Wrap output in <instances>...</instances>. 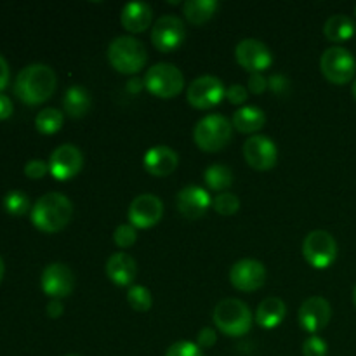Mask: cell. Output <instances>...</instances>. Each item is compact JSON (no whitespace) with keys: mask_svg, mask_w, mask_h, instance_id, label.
I'll list each match as a JSON object with an SVG mask.
<instances>
[{"mask_svg":"<svg viewBox=\"0 0 356 356\" xmlns=\"http://www.w3.org/2000/svg\"><path fill=\"white\" fill-rule=\"evenodd\" d=\"M58 79L51 66L35 63L28 65L17 73L16 83H14V94L23 103L35 106V104L45 103L52 94L56 92Z\"/></svg>","mask_w":356,"mask_h":356,"instance_id":"6da1fadb","label":"cell"},{"mask_svg":"<svg viewBox=\"0 0 356 356\" xmlns=\"http://www.w3.org/2000/svg\"><path fill=\"white\" fill-rule=\"evenodd\" d=\"M73 204L61 193H47L35 202L31 209V222L44 233H58L70 225Z\"/></svg>","mask_w":356,"mask_h":356,"instance_id":"7a4b0ae2","label":"cell"},{"mask_svg":"<svg viewBox=\"0 0 356 356\" xmlns=\"http://www.w3.org/2000/svg\"><path fill=\"white\" fill-rule=\"evenodd\" d=\"M108 61L118 73L134 75L146 66L148 52L138 38L122 35L115 38L108 47Z\"/></svg>","mask_w":356,"mask_h":356,"instance_id":"3957f363","label":"cell"},{"mask_svg":"<svg viewBox=\"0 0 356 356\" xmlns=\"http://www.w3.org/2000/svg\"><path fill=\"white\" fill-rule=\"evenodd\" d=\"M214 325L228 337H242L252 327V313L243 301L235 298L222 299L214 308Z\"/></svg>","mask_w":356,"mask_h":356,"instance_id":"277c9868","label":"cell"},{"mask_svg":"<svg viewBox=\"0 0 356 356\" xmlns=\"http://www.w3.org/2000/svg\"><path fill=\"white\" fill-rule=\"evenodd\" d=\"M233 125L226 117L218 113L207 115L202 118L193 131V139L202 152L216 153L226 148L232 141Z\"/></svg>","mask_w":356,"mask_h":356,"instance_id":"5b68a950","label":"cell"},{"mask_svg":"<svg viewBox=\"0 0 356 356\" xmlns=\"http://www.w3.org/2000/svg\"><path fill=\"white\" fill-rule=\"evenodd\" d=\"M145 87L149 94L160 99H172L179 96L184 87V76L177 66L170 63H156L146 72Z\"/></svg>","mask_w":356,"mask_h":356,"instance_id":"8992f818","label":"cell"},{"mask_svg":"<svg viewBox=\"0 0 356 356\" xmlns=\"http://www.w3.org/2000/svg\"><path fill=\"white\" fill-rule=\"evenodd\" d=\"M320 70L323 76L334 86H344L353 80L356 73V61L348 49L332 45L320 58Z\"/></svg>","mask_w":356,"mask_h":356,"instance_id":"52a82bcc","label":"cell"},{"mask_svg":"<svg viewBox=\"0 0 356 356\" xmlns=\"http://www.w3.org/2000/svg\"><path fill=\"white\" fill-rule=\"evenodd\" d=\"M302 256L316 270H327L337 259V242L325 229L308 233L302 242Z\"/></svg>","mask_w":356,"mask_h":356,"instance_id":"ba28073f","label":"cell"},{"mask_svg":"<svg viewBox=\"0 0 356 356\" xmlns=\"http://www.w3.org/2000/svg\"><path fill=\"white\" fill-rule=\"evenodd\" d=\"M226 97V89L221 80L214 75L195 79L186 90V99L197 110H211Z\"/></svg>","mask_w":356,"mask_h":356,"instance_id":"9c48e42d","label":"cell"},{"mask_svg":"<svg viewBox=\"0 0 356 356\" xmlns=\"http://www.w3.org/2000/svg\"><path fill=\"white\" fill-rule=\"evenodd\" d=\"M163 216V204L156 195L143 193L136 197L129 205V225L138 229L153 228Z\"/></svg>","mask_w":356,"mask_h":356,"instance_id":"30bf717a","label":"cell"},{"mask_svg":"<svg viewBox=\"0 0 356 356\" xmlns=\"http://www.w3.org/2000/svg\"><path fill=\"white\" fill-rule=\"evenodd\" d=\"M235 58L238 65L249 73H263L273 65L271 51L257 38H243L236 44Z\"/></svg>","mask_w":356,"mask_h":356,"instance_id":"8fae6325","label":"cell"},{"mask_svg":"<svg viewBox=\"0 0 356 356\" xmlns=\"http://www.w3.org/2000/svg\"><path fill=\"white\" fill-rule=\"evenodd\" d=\"M186 28L177 16H162L152 28V42L160 52H172L183 45Z\"/></svg>","mask_w":356,"mask_h":356,"instance_id":"7c38bea8","label":"cell"},{"mask_svg":"<svg viewBox=\"0 0 356 356\" xmlns=\"http://www.w3.org/2000/svg\"><path fill=\"white\" fill-rule=\"evenodd\" d=\"M229 282L240 292H256L266 282V268L257 259H240L229 270Z\"/></svg>","mask_w":356,"mask_h":356,"instance_id":"4fadbf2b","label":"cell"},{"mask_svg":"<svg viewBox=\"0 0 356 356\" xmlns=\"http://www.w3.org/2000/svg\"><path fill=\"white\" fill-rule=\"evenodd\" d=\"M83 155L76 146L61 145L49 159V172L58 181H70L82 170Z\"/></svg>","mask_w":356,"mask_h":356,"instance_id":"5bb4252c","label":"cell"},{"mask_svg":"<svg viewBox=\"0 0 356 356\" xmlns=\"http://www.w3.org/2000/svg\"><path fill=\"white\" fill-rule=\"evenodd\" d=\"M42 291L52 299L68 298L75 289V275L66 264L51 263L44 268L40 278Z\"/></svg>","mask_w":356,"mask_h":356,"instance_id":"9a60e30c","label":"cell"},{"mask_svg":"<svg viewBox=\"0 0 356 356\" xmlns=\"http://www.w3.org/2000/svg\"><path fill=\"white\" fill-rule=\"evenodd\" d=\"M243 156L254 170H271L278 162V148L268 136H252L243 143Z\"/></svg>","mask_w":356,"mask_h":356,"instance_id":"2e32d148","label":"cell"},{"mask_svg":"<svg viewBox=\"0 0 356 356\" xmlns=\"http://www.w3.org/2000/svg\"><path fill=\"white\" fill-rule=\"evenodd\" d=\"M330 318H332V306L320 296L306 299L299 308V325L312 336L325 329Z\"/></svg>","mask_w":356,"mask_h":356,"instance_id":"e0dca14e","label":"cell"},{"mask_svg":"<svg viewBox=\"0 0 356 356\" xmlns=\"http://www.w3.org/2000/svg\"><path fill=\"white\" fill-rule=\"evenodd\" d=\"M177 211L183 218L195 221L204 218L212 205L211 195L202 186H186L177 193Z\"/></svg>","mask_w":356,"mask_h":356,"instance_id":"ac0fdd59","label":"cell"},{"mask_svg":"<svg viewBox=\"0 0 356 356\" xmlns=\"http://www.w3.org/2000/svg\"><path fill=\"white\" fill-rule=\"evenodd\" d=\"M143 165H145L146 172L152 174V176L165 177L170 176L177 169V165H179V155L172 148H169V146H153V148H149L145 153Z\"/></svg>","mask_w":356,"mask_h":356,"instance_id":"d6986e66","label":"cell"},{"mask_svg":"<svg viewBox=\"0 0 356 356\" xmlns=\"http://www.w3.org/2000/svg\"><path fill=\"white\" fill-rule=\"evenodd\" d=\"M106 277L115 285L127 287L138 277V263L127 252H117L106 261Z\"/></svg>","mask_w":356,"mask_h":356,"instance_id":"ffe728a7","label":"cell"},{"mask_svg":"<svg viewBox=\"0 0 356 356\" xmlns=\"http://www.w3.org/2000/svg\"><path fill=\"white\" fill-rule=\"evenodd\" d=\"M153 21L152 6L145 2H129L122 9L120 23L131 33H143Z\"/></svg>","mask_w":356,"mask_h":356,"instance_id":"44dd1931","label":"cell"},{"mask_svg":"<svg viewBox=\"0 0 356 356\" xmlns=\"http://www.w3.org/2000/svg\"><path fill=\"white\" fill-rule=\"evenodd\" d=\"M285 315H287V306L280 298H266L257 306L256 322L263 329H275L284 322Z\"/></svg>","mask_w":356,"mask_h":356,"instance_id":"7402d4cb","label":"cell"},{"mask_svg":"<svg viewBox=\"0 0 356 356\" xmlns=\"http://www.w3.org/2000/svg\"><path fill=\"white\" fill-rule=\"evenodd\" d=\"M92 106V97L90 92L82 86H72L65 94L63 99V108L65 113L72 118H82L89 113Z\"/></svg>","mask_w":356,"mask_h":356,"instance_id":"603a6c76","label":"cell"},{"mask_svg":"<svg viewBox=\"0 0 356 356\" xmlns=\"http://www.w3.org/2000/svg\"><path fill=\"white\" fill-rule=\"evenodd\" d=\"M266 124V115L257 106H243L235 111L232 125L242 134H254Z\"/></svg>","mask_w":356,"mask_h":356,"instance_id":"cb8c5ba5","label":"cell"},{"mask_svg":"<svg viewBox=\"0 0 356 356\" xmlns=\"http://www.w3.org/2000/svg\"><path fill=\"white\" fill-rule=\"evenodd\" d=\"M355 21L350 16H344V14H336V16H330L329 19L323 24V33L329 38L330 42H341L350 40L355 35Z\"/></svg>","mask_w":356,"mask_h":356,"instance_id":"d4e9b609","label":"cell"},{"mask_svg":"<svg viewBox=\"0 0 356 356\" xmlns=\"http://www.w3.org/2000/svg\"><path fill=\"white\" fill-rule=\"evenodd\" d=\"M218 7L219 3L216 0H188L183 7V13L191 24L202 26L214 17Z\"/></svg>","mask_w":356,"mask_h":356,"instance_id":"484cf974","label":"cell"},{"mask_svg":"<svg viewBox=\"0 0 356 356\" xmlns=\"http://www.w3.org/2000/svg\"><path fill=\"white\" fill-rule=\"evenodd\" d=\"M204 179L205 184H207L212 191H222V193H225V190H228L233 184V172L228 165L214 163V165L205 169Z\"/></svg>","mask_w":356,"mask_h":356,"instance_id":"4316f807","label":"cell"},{"mask_svg":"<svg viewBox=\"0 0 356 356\" xmlns=\"http://www.w3.org/2000/svg\"><path fill=\"white\" fill-rule=\"evenodd\" d=\"M63 122H65V115L61 113L56 108H45V110L38 111V115L35 117V127L42 134H56L59 129L63 127Z\"/></svg>","mask_w":356,"mask_h":356,"instance_id":"83f0119b","label":"cell"},{"mask_svg":"<svg viewBox=\"0 0 356 356\" xmlns=\"http://www.w3.org/2000/svg\"><path fill=\"white\" fill-rule=\"evenodd\" d=\"M127 302L134 312H149L153 306V296L145 285H132L127 292Z\"/></svg>","mask_w":356,"mask_h":356,"instance_id":"f1b7e54d","label":"cell"},{"mask_svg":"<svg viewBox=\"0 0 356 356\" xmlns=\"http://www.w3.org/2000/svg\"><path fill=\"white\" fill-rule=\"evenodd\" d=\"M3 209L13 216H23L30 211V198L19 190H13L3 197Z\"/></svg>","mask_w":356,"mask_h":356,"instance_id":"f546056e","label":"cell"},{"mask_svg":"<svg viewBox=\"0 0 356 356\" xmlns=\"http://www.w3.org/2000/svg\"><path fill=\"white\" fill-rule=\"evenodd\" d=\"M212 207H214V211L218 212V214L233 216V214H236V212H238L240 200H238V197H236V195L225 191V193L218 195V197L212 200Z\"/></svg>","mask_w":356,"mask_h":356,"instance_id":"4dcf8cb0","label":"cell"},{"mask_svg":"<svg viewBox=\"0 0 356 356\" xmlns=\"http://www.w3.org/2000/svg\"><path fill=\"white\" fill-rule=\"evenodd\" d=\"M136 240H138V232H136L134 226L132 225L117 226V229H115L113 233V242L117 243L120 249H129V247L134 245Z\"/></svg>","mask_w":356,"mask_h":356,"instance_id":"1f68e13d","label":"cell"},{"mask_svg":"<svg viewBox=\"0 0 356 356\" xmlns=\"http://www.w3.org/2000/svg\"><path fill=\"white\" fill-rule=\"evenodd\" d=\"M165 356H204V351L191 341H177V343L170 344L169 350L165 351Z\"/></svg>","mask_w":356,"mask_h":356,"instance_id":"d6a6232c","label":"cell"},{"mask_svg":"<svg viewBox=\"0 0 356 356\" xmlns=\"http://www.w3.org/2000/svg\"><path fill=\"white\" fill-rule=\"evenodd\" d=\"M327 343L320 336H309L302 343V355L305 356H327Z\"/></svg>","mask_w":356,"mask_h":356,"instance_id":"836d02e7","label":"cell"},{"mask_svg":"<svg viewBox=\"0 0 356 356\" xmlns=\"http://www.w3.org/2000/svg\"><path fill=\"white\" fill-rule=\"evenodd\" d=\"M49 172V163H45L44 160H30L24 165V174H26L30 179H40L45 174Z\"/></svg>","mask_w":356,"mask_h":356,"instance_id":"e575fe53","label":"cell"},{"mask_svg":"<svg viewBox=\"0 0 356 356\" xmlns=\"http://www.w3.org/2000/svg\"><path fill=\"white\" fill-rule=\"evenodd\" d=\"M226 97H228V101L232 104H243L247 101V97H249V94H247V89L243 86L233 83L232 87L226 89Z\"/></svg>","mask_w":356,"mask_h":356,"instance_id":"d590c367","label":"cell"},{"mask_svg":"<svg viewBox=\"0 0 356 356\" xmlns=\"http://www.w3.org/2000/svg\"><path fill=\"white\" fill-rule=\"evenodd\" d=\"M247 87L252 94H263L268 89V79L263 73H250L247 80Z\"/></svg>","mask_w":356,"mask_h":356,"instance_id":"8d00e7d4","label":"cell"},{"mask_svg":"<svg viewBox=\"0 0 356 356\" xmlns=\"http://www.w3.org/2000/svg\"><path fill=\"white\" fill-rule=\"evenodd\" d=\"M216 341H218V334H216V330L211 329V327H204L197 336V344L202 350L212 348L216 344Z\"/></svg>","mask_w":356,"mask_h":356,"instance_id":"74e56055","label":"cell"},{"mask_svg":"<svg viewBox=\"0 0 356 356\" xmlns=\"http://www.w3.org/2000/svg\"><path fill=\"white\" fill-rule=\"evenodd\" d=\"M287 83L289 82L282 75H275V76H271L270 80H268V87H270V89L273 90V92H277V94L284 92V90L287 89Z\"/></svg>","mask_w":356,"mask_h":356,"instance_id":"f35d334b","label":"cell"},{"mask_svg":"<svg viewBox=\"0 0 356 356\" xmlns=\"http://www.w3.org/2000/svg\"><path fill=\"white\" fill-rule=\"evenodd\" d=\"M13 111H14L13 101H10L7 96H3V94H0V120L9 118L10 115H13Z\"/></svg>","mask_w":356,"mask_h":356,"instance_id":"ab89813d","label":"cell"},{"mask_svg":"<svg viewBox=\"0 0 356 356\" xmlns=\"http://www.w3.org/2000/svg\"><path fill=\"white\" fill-rule=\"evenodd\" d=\"M63 312H65V308H63V302L59 301V299H52L47 305V315L51 316V318H59V316L63 315Z\"/></svg>","mask_w":356,"mask_h":356,"instance_id":"60d3db41","label":"cell"},{"mask_svg":"<svg viewBox=\"0 0 356 356\" xmlns=\"http://www.w3.org/2000/svg\"><path fill=\"white\" fill-rule=\"evenodd\" d=\"M7 83H9V65L3 56H0V90L6 89Z\"/></svg>","mask_w":356,"mask_h":356,"instance_id":"b9f144b4","label":"cell"},{"mask_svg":"<svg viewBox=\"0 0 356 356\" xmlns=\"http://www.w3.org/2000/svg\"><path fill=\"white\" fill-rule=\"evenodd\" d=\"M3 271H6V266H3V261H2V257H0V282H2V278H3Z\"/></svg>","mask_w":356,"mask_h":356,"instance_id":"7bdbcfd3","label":"cell"},{"mask_svg":"<svg viewBox=\"0 0 356 356\" xmlns=\"http://www.w3.org/2000/svg\"><path fill=\"white\" fill-rule=\"evenodd\" d=\"M351 94H353V97L356 99V79H355V82H353V87H351Z\"/></svg>","mask_w":356,"mask_h":356,"instance_id":"ee69618b","label":"cell"},{"mask_svg":"<svg viewBox=\"0 0 356 356\" xmlns=\"http://www.w3.org/2000/svg\"><path fill=\"white\" fill-rule=\"evenodd\" d=\"M353 301H355V306H356V287H355V292H353Z\"/></svg>","mask_w":356,"mask_h":356,"instance_id":"f6af8a7d","label":"cell"},{"mask_svg":"<svg viewBox=\"0 0 356 356\" xmlns=\"http://www.w3.org/2000/svg\"><path fill=\"white\" fill-rule=\"evenodd\" d=\"M66 356H79V355H66Z\"/></svg>","mask_w":356,"mask_h":356,"instance_id":"bcb514c9","label":"cell"},{"mask_svg":"<svg viewBox=\"0 0 356 356\" xmlns=\"http://www.w3.org/2000/svg\"><path fill=\"white\" fill-rule=\"evenodd\" d=\"M355 16H356V6H355Z\"/></svg>","mask_w":356,"mask_h":356,"instance_id":"7dc6e473","label":"cell"}]
</instances>
